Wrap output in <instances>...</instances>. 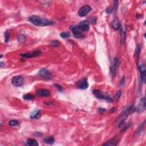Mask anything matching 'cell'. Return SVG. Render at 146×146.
<instances>
[{
  "mask_svg": "<svg viewBox=\"0 0 146 146\" xmlns=\"http://www.w3.org/2000/svg\"><path fill=\"white\" fill-rule=\"evenodd\" d=\"M135 108L133 105H130L126 108H124L123 110L121 113H120V115L119 116V117L117 118V120H116L115 123L117 125V126L121 127L124 123L125 121H126L129 115L135 112Z\"/></svg>",
  "mask_w": 146,
  "mask_h": 146,
  "instance_id": "obj_1",
  "label": "cell"
},
{
  "mask_svg": "<svg viewBox=\"0 0 146 146\" xmlns=\"http://www.w3.org/2000/svg\"><path fill=\"white\" fill-rule=\"evenodd\" d=\"M29 21L31 22L37 26L42 27L48 26V25H52L54 24V22L52 20L46 19L45 18L39 17L38 15H33L29 18Z\"/></svg>",
  "mask_w": 146,
  "mask_h": 146,
  "instance_id": "obj_2",
  "label": "cell"
},
{
  "mask_svg": "<svg viewBox=\"0 0 146 146\" xmlns=\"http://www.w3.org/2000/svg\"><path fill=\"white\" fill-rule=\"evenodd\" d=\"M70 29L72 31L74 37L76 38H82L85 37L84 33L82 29H81L78 25H71Z\"/></svg>",
  "mask_w": 146,
  "mask_h": 146,
  "instance_id": "obj_3",
  "label": "cell"
},
{
  "mask_svg": "<svg viewBox=\"0 0 146 146\" xmlns=\"http://www.w3.org/2000/svg\"><path fill=\"white\" fill-rule=\"evenodd\" d=\"M119 66V60L117 57H115V58L113 59L110 66V73L112 78L115 77V75H117Z\"/></svg>",
  "mask_w": 146,
  "mask_h": 146,
  "instance_id": "obj_4",
  "label": "cell"
},
{
  "mask_svg": "<svg viewBox=\"0 0 146 146\" xmlns=\"http://www.w3.org/2000/svg\"><path fill=\"white\" fill-rule=\"evenodd\" d=\"M92 93L95 95V96L97 98H98L99 99H102V100H105L108 102H112L113 100L110 97V96H108V95H106L102 93V92H101L100 91H99L98 90H94L92 91Z\"/></svg>",
  "mask_w": 146,
  "mask_h": 146,
  "instance_id": "obj_5",
  "label": "cell"
},
{
  "mask_svg": "<svg viewBox=\"0 0 146 146\" xmlns=\"http://www.w3.org/2000/svg\"><path fill=\"white\" fill-rule=\"evenodd\" d=\"M25 79L23 76L21 75H17L14 76L11 80V83L15 87H21L24 84Z\"/></svg>",
  "mask_w": 146,
  "mask_h": 146,
  "instance_id": "obj_6",
  "label": "cell"
},
{
  "mask_svg": "<svg viewBox=\"0 0 146 146\" xmlns=\"http://www.w3.org/2000/svg\"><path fill=\"white\" fill-rule=\"evenodd\" d=\"M38 74L41 77L45 79L50 80L53 79V75L52 73L46 68L41 69V70L39 71Z\"/></svg>",
  "mask_w": 146,
  "mask_h": 146,
  "instance_id": "obj_7",
  "label": "cell"
},
{
  "mask_svg": "<svg viewBox=\"0 0 146 146\" xmlns=\"http://www.w3.org/2000/svg\"><path fill=\"white\" fill-rule=\"evenodd\" d=\"M92 10L91 7L88 5H86L82 6V8L79 9L78 11V15L80 17H85V16L87 15L88 13H89L90 11Z\"/></svg>",
  "mask_w": 146,
  "mask_h": 146,
  "instance_id": "obj_8",
  "label": "cell"
},
{
  "mask_svg": "<svg viewBox=\"0 0 146 146\" xmlns=\"http://www.w3.org/2000/svg\"><path fill=\"white\" fill-rule=\"evenodd\" d=\"M76 87L78 89H82V90H85L87 89L88 87H89V83L87 82V78H83L79 80L78 82L76 83Z\"/></svg>",
  "mask_w": 146,
  "mask_h": 146,
  "instance_id": "obj_9",
  "label": "cell"
},
{
  "mask_svg": "<svg viewBox=\"0 0 146 146\" xmlns=\"http://www.w3.org/2000/svg\"><path fill=\"white\" fill-rule=\"evenodd\" d=\"M145 110V99L143 98L140 99L137 107L135 108V111L138 113L142 112Z\"/></svg>",
  "mask_w": 146,
  "mask_h": 146,
  "instance_id": "obj_10",
  "label": "cell"
},
{
  "mask_svg": "<svg viewBox=\"0 0 146 146\" xmlns=\"http://www.w3.org/2000/svg\"><path fill=\"white\" fill-rule=\"evenodd\" d=\"M42 54V52L40 50H36L33 52H30L27 53H24V54H21V57L24 58H34L37 57L40 55Z\"/></svg>",
  "mask_w": 146,
  "mask_h": 146,
  "instance_id": "obj_11",
  "label": "cell"
},
{
  "mask_svg": "<svg viewBox=\"0 0 146 146\" xmlns=\"http://www.w3.org/2000/svg\"><path fill=\"white\" fill-rule=\"evenodd\" d=\"M78 26L83 31H88L90 30V23L88 21H83L78 25Z\"/></svg>",
  "mask_w": 146,
  "mask_h": 146,
  "instance_id": "obj_12",
  "label": "cell"
},
{
  "mask_svg": "<svg viewBox=\"0 0 146 146\" xmlns=\"http://www.w3.org/2000/svg\"><path fill=\"white\" fill-rule=\"evenodd\" d=\"M37 96L39 97H46L50 95V92L47 89H39L36 91Z\"/></svg>",
  "mask_w": 146,
  "mask_h": 146,
  "instance_id": "obj_13",
  "label": "cell"
},
{
  "mask_svg": "<svg viewBox=\"0 0 146 146\" xmlns=\"http://www.w3.org/2000/svg\"><path fill=\"white\" fill-rule=\"evenodd\" d=\"M138 66L139 70L141 74H145L146 71V66L144 62L142 61H139L138 62Z\"/></svg>",
  "mask_w": 146,
  "mask_h": 146,
  "instance_id": "obj_14",
  "label": "cell"
},
{
  "mask_svg": "<svg viewBox=\"0 0 146 146\" xmlns=\"http://www.w3.org/2000/svg\"><path fill=\"white\" fill-rule=\"evenodd\" d=\"M120 33L121 36V43L123 44L126 39V27L125 26H120Z\"/></svg>",
  "mask_w": 146,
  "mask_h": 146,
  "instance_id": "obj_15",
  "label": "cell"
},
{
  "mask_svg": "<svg viewBox=\"0 0 146 146\" xmlns=\"http://www.w3.org/2000/svg\"><path fill=\"white\" fill-rule=\"evenodd\" d=\"M41 110H36L31 112L30 114L31 119H38L41 117Z\"/></svg>",
  "mask_w": 146,
  "mask_h": 146,
  "instance_id": "obj_16",
  "label": "cell"
},
{
  "mask_svg": "<svg viewBox=\"0 0 146 146\" xmlns=\"http://www.w3.org/2000/svg\"><path fill=\"white\" fill-rule=\"evenodd\" d=\"M120 23L119 22V20H118V18L115 17L114 18H113V20L112 22V26L113 28V29L116 30H117L119 29H120Z\"/></svg>",
  "mask_w": 146,
  "mask_h": 146,
  "instance_id": "obj_17",
  "label": "cell"
},
{
  "mask_svg": "<svg viewBox=\"0 0 146 146\" xmlns=\"http://www.w3.org/2000/svg\"><path fill=\"white\" fill-rule=\"evenodd\" d=\"M118 140L117 138H113L112 139H111L110 140L107 141L106 143H105L103 144V145H117V143H118Z\"/></svg>",
  "mask_w": 146,
  "mask_h": 146,
  "instance_id": "obj_18",
  "label": "cell"
},
{
  "mask_svg": "<svg viewBox=\"0 0 146 146\" xmlns=\"http://www.w3.org/2000/svg\"><path fill=\"white\" fill-rule=\"evenodd\" d=\"M26 144L29 146H37L39 145L37 141L33 139H28L26 141Z\"/></svg>",
  "mask_w": 146,
  "mask_h": 146,
  "instance_id": "obj_19",
  "label": "cell"
},
{
  "mask_svg": "<svg viewBox=\"0 0 146 146\" xmlns=\"http://www.w3.org/2000/svg\"><path fill=\"white\" fill-rule=\"evenodd\" d=\"M43 141H44V142L47 143V144L52 145V144H54L55 140H54V138H53V136H48V137H47L44 139Z\"/></svg>",
  "mask_w": 146,
  "mask_h": 146,
  "instance_id": "obj_20",
  "label": "cell"
},
{
  "mask_svg": "<svg viewBox=\"0 0 146 146\" xmlns=\"http://www.w3.org/2000/svg\"><path fill=\"white\" fill-rule=\"evenodd\" d=\"M23 98H24L25 100H26V101L33 100V99L35 98V96H34V95H32L30 94H25V95L23 96Z\"/></svg>",
  "mask_w": 146,
  "mask_h": 146,
  "instance_id": "obj_21",
  "label": "cell"
},
{
  "mask_svg": "<svg viewBox=\"0 0 146 146\" xmlns=\"http://www.w3.org/2000/svg\"><path fill=\"white\" fill-rule=\"evenodd\" d=\"M140 52H141L140 46V45H136V49L135 51V57L136 58H138L139 56Z\"/></svg>",
  "mask_w": 146,
  "mask_h": 146,
  "instance_id": "obj_22",
  "label": "cell"
},
{
  "mask_svg": "<svg viewBox=\"0 0 146 146\" xmlns=\"http://www.w3.org/2000/svg\"><path fill=\"white\" fill-rule=\"evenodd\" d=\"M26 40V36L24 35V34H20V35L18 36V41L19 42L23 43L25 42Z\"/></svg>",
  "mask_w": 146,
  "mask_h": 146,
  "instance_id": "obj_23",
  "label": "cell"
},
{
  "mask_svg": "<svg viewBox=\"0 0 146 146\" xmlns=\"http://www.w3.org/2000/svg\"><path fill=\"white\" fill-rule=\"evenodd\" d=\"M60 36L61 37V38H68L71 36L70 33L68 31H64V32H62V33H61L60 34Z\"/></svg>",
  "mask_w": 146,
  "mask_h": 146,
  "instance_id": "obj_24",
  "label": "cell"
},
{
  "mask_svg": "<svg viewBox=\"0 0 146 146\" xmlns=\"http://www.w3.org/2000/svg\"><path fill=\"white\" fill-rule=\"evenodd\" d=\"M9 124L11 126H15L19 124V122L16 120H11L9 122Z\"/></svg>",
  "mask_w": 146,
  "mask_h": 146,
  "instance_id": "obj_25",
  "label": "cell"
},
{
  "mask_svg": "<svg viewBox=\"0 0 146 146\" xmlns=\"http://www.w3.org/2000/svg\"><path fill=\"white\" fill-rule=\"evenodd\" d=\"M50 45L53 46H54V47H58V46H59V43L58 42V41L54 40L51 42Z\"/></svg>",
  "mask_w": 146,
  "mask_h": 146,
  "instance_id": "obj_26",
  "label": "cell"
},
{
  "mask_svg": "<svg viewBox=\"0 0 146 146\" xmlns=\"http://www.w3.org/2000/svg\"><path fill=\"white\" fill-rule=\"evenodd\" d=\"M118 1H113V11H114L115 13H117L118 10Z\"/></svg>",
  "mask_w": 146,
  "mask_h": 146,
  "instance_id": "obj_27",
  "label": "cell"
},
{
  "mask_svg": "<svg viewBox=\"0 0 146 146\" xmlns=\"http://www.w3.org/2000/svg\"><path fill=\"white\" fill-rule=\"evenodd\" d=\"M121 94H122V92H121V91H120V90L119 91H118L117 92V93H116L115 96V98H116V99H117V100H118V99L120 98Z\"/></svg>",
  "mask_w": 146,
  "mask_h": 146,
  "instance_id": "obj_28",
  "label": "cell"
},
{
  "mask_svg": "<svg viewBox=\"0 0 146 146\" xmlns=\"http://www.w3.org/2000/svg\"><path fill=\"white\" fill-rule=\"evenodd\" d=\"M54 86L57 88L59 92H62V91H63V89H62V87L61 85H59L58 84H54Z\"/></svg>",
  "mask_w": 146,
  "mask_h": 146,
  "instance_id": "obj_29",
  "label": "cell"
},
{
  "mask_svg": "<svg viewBox=\"0 0 146 146\" xmlns=\"http://www.w3.org/2000/svg\"><path fill=\"white\" fill-rule=\"evenodd\" d=\"M5 41L6 43H7L9 41V39H10V36H9V34L7 32H5Z\"/></svg>",
  "mask_w": 146,
  "mask_h": 146,
  "instance_id": "obj_30",
  "label": "cell"
},
{
  "mask_svg": "<svg viewBox=\"0 0 146 146\" xmlns=\"http://www.w3.org/2000/svg\"><path fill=\"white\" fill-rule=\"evenodd\" d=\"M112 8H110V7H108V8H107V9H106V13H107V14H110V13H111V12H112Z\"/></svg>",
  "mask_w": 146,
  "mask_h": 146,
  "instance_id": "obj_31",
  "label": "cell"
},
{
  "mask_svg": "<svg viewBox=\"0 0 146 146\" xmlns=\"http://www.w3.org/2000/svg\"><path fill=\"white\" fill-rule=\"evenodd\" d=\"M105 108H98V112H99V113H103L104 111H105Z\"/></svg>",
  "mask_w": 146,
  "mask_h": 146,
  "instance_id": "obj_32",
  "label": "cell"
},
{
  "mask_svg": "<svg viewBox=\"0 0 146 146\" xmlns=\"http://www.w3.org/2000/svg\"><path fill=\"white\" fill-rule=\"evenodd\" d=\"M115 111H116V108L115 107H113L112 109L110 110V112L112 113V112H114Z\"/></svg>",
  "mask_w": 146,
  "mask_h": 146,
  "instance_id": "obj_33",
  "label": "cell"
},
{
  "mask_svg": "<svg viewBox=\"0 0 146 146\" xmlns=\"http://www.w3.org/2000/svg\"><path fill=\"white\" fill-rule=\"evenodd\" d=\"M4 66H5V64L3 63V62H0V67H1V68H2Z\"/></svg>",
  "mask_w": 146,
  "mask_h": 146,
  "instance_id": "obj_34",
  "label": "cell"
}]
</instances>
